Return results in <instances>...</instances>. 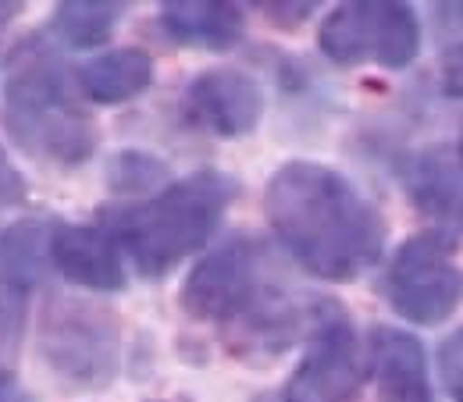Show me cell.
<instances>
[{
    "instance_id": "obj_11",
    "label": "cell",
    "mask_w": 463,
    "mask_h": 402,
    "mask_svg": "<svg viewBox=\"0 0 463 402\" xmlns=\"http://www.w3.org/2000/svg\"><path fill=\"white\" fill-rule=\"evenodd\" d=\"M371 370L378 402H435L424 345L400 328L371 332Z\"/></svg>"
},
{
    "instance_id": "obj_5",
    "label": "cell",
    "mask_w": 463,
    "mask_h": 402,
    "mask_svg": "<svg viewBox=\"0 0 463 402\" xmlns=\"http://www.w3.org/2000/svg\"><path fill=\"white\" fill-rule=\"evenodd\" d=\"M40 356L75 388H104L118 374L121 324L90 299L51 295L40 317Z\"/></svg>"
},
{
    "instance_id": "obj_15",
    "label": "cell",
    "mask_w": 463,
    "mask_h": 402,
    "mask_svg": "<svg viewBox=\"0 0 463 402\" xmlns=\"http://www.w3.org/2000/svg\"><path fill=\"white\" fill-rule=\"evenodd\" d=\"M51 221H18L0 235V288L25 295L40 285L51 260Z\"/></svg>"
},
{
    "instance_id": "obj_17",
    "label": "cell",
    "mask_w": 463,
    "mask_h": 402,
    "mask_svg": "<svg viewBox=\"0 0 463 402\" xmlns=\"http://www.w3.org/2000/svg\"><path fill=\"white\" fill-rule=\"evenodd\" d=\"M108 174H111V189H118V192H146L157 182H165L168 168L143 150H125L111 161Z\"/></svg>"
},
{
    "instance_id": "obj_7",
    "label": "cell",
    "mask_w": 463,
    "mask_h": 402,
    "mask_svg": "<svg viewBox=\"0 0 463 402\" xmlns=\"http://www.w3.org/2000/svg\"><path fill=\"white\" fill-rule=\"evenodd\" d=\"M317 47L343 68L378 64L403 71L420 54V22L403 0H353L321 22Z\"/></svg>"
},
{
    "instance_id": "obj_23",
    "label": "cell",
    "mask_w": 463,
    "mask_h": 402,
    "mask_svg": "<svg viewBox=\"0 0 463 402\" xmlns=\"http://www.w3.org/2000/svg\"><path fill=\"white\" fill-rule=\"evenodd\" d=\"M18 11H22V4H14V0H0V29H4L11 18H18Z\"/></svg>"
},
{
    "instance_id": "obj_24",
    "label": "cell",
    "mask_w": 463,
    "mask_h": 402,
    "mask_svg": "<svg viewBox=\"0 0 463 402\" xmlns=\"http://www.w3.org/2000/svg\"><path fill=\"white\" fill-rule=\"evenodd\" d=\"M453 154H457V164H460V172H463V125H460V139H457V150H453Z\"/></svg>"
},
{
    "instance_id": "obj_10",
    "label": "cell",
    "mask_w": 463,
    "mask_h": 402,
    "mask_svg": "<svg viewBox=\"0 0 463 402\" xmlns=\"http://www.w3.org/2000/svg\"><path fill=\"white\" fill-rule=\"evenodd\" d=\"M51 264L71 285L90 292H118L125 285L121 249L100 225H54Z\"/></svg>"
},
{
    "instance_id": "obj_16",
    "label": "cell",
    "mask_w": 463,
    "mask_h": 402,
    "mask_svg": "<svg viewBox=\"0 0 463 402\" xmlns=\"http://www.w3.org/2000/svg\"><path fill=\"white\" fill-rule=\"evenodd\" d=\"M125 14V4L115 0H64L54 11L51 29L58 33L68 47H100Z\"/></svg>"
},
{
    "instance_id": "obj_22",
    "label": "cell",
    "mask_w": 463,
    "mask_h": 402,
    "mask_svg": "<svg viewBox=\"0 0 463 402\" xmlns=\"http://www.w3.org/2000/svg\"><path fill=\"white\" fill-rule=\"evenodd\" d=\"M0 402H36V399L22 388V381H14L11 374H0Z\"/></svg>"
},
{
    "instance_id": "obj_2",
    "label": "cell",
    "mask_w": 463,
    "mask_h": 402,
    "mask_svg": "<svg viewBox=\"0 0 463 402\" xmlns=\"http://www.w3.org/2000/svg\"><path fill=\"white\" fill-rule=\"evenodd\" d=\"M178 303L193 321L218 324L239 356H279L299 328L289 295L268 278L260 242L246 235H235L207 253L189 271Z\"/></svg>"
},
{
    "instance_id": "obj_6",
    "label": "cell",
    "mask_w": 463,
    "mask_h": 402,
    "mask_svg": "<svg viewBox=\"0 0 463 402\" xmlns=\"http://www.w3.org/2000/svg\"><path fill=\"white\" fill-rule=\"evenodd\" d=\"M382 288L389 306L410 324H446L463 303V271L453 235L442 229L410 235L389 260Z\"/></svg>"
},
{
    "instance_id": "obj_13",
    "label": "cell",
    "mask_w": 463,
    "mask_h": 402,
    "mask_svg": "<svg viewBox=\"0 0 463 402\" xmlns=\"http://www.w3.org/2000/svg\"><path fill=\"white\" fill-rule=\"evenodd\" d=\"M403 178L413 203L424 214L463 231V172L457 164V154H449L446 146L420 150L417 157H410Z\"/></svg>"
},
{
    "instance_id": "obj_12",
    "label": "cell",
    "mask_w": 463,
    "mask_h": 402,
    "mask_svg": "<svg viewBox=\"0 0 463 402\" xmlns=\"http://www.w3.org/2000/svg\"><path fill=\"white\" fill-rule=\"evenodd\" d=\"M161 25L175 43L200 51H232L246 33L242 7L229 0H168L161 4Z\"/></svg>"
},
{
    "instance_id": "obj_20",
    "label": "cell",
    "mask_w": 463,
    "mask_h": 402,
    "mask_svg": "<svg viewBox=\"0 0 463 402\" xmlns=\"http://www.w3.org/2000/svg\"><path fill=\"white\" fill-rule=\"evenodd\" d=\"M442 89H446V97L463 100V43H457L442 58Z\"/></svg>"
},
{
    "instance_id": "obj_18",
    "label": "cell",
    "mask_w": 463,
    "mask_h": 402,
    "mask_svg": "<svg viewBox=\"0 0 463 402\" xmlns=\"http://www.w3.org/2000/svg\"><path fill=\"white\" fill-rule=\"evenodd\" d=\"M439 370H442L446 392L453 396V402H463V328L442 342V349H439Z\"/></svg>"
},
{
    "instance_id": "obj_14",
    "label": "cell",
    "mask_w": 463,
    "mask_h": 402,
    "mask_svg": "<svg viewBox=\"0 0 463 402\" xmlns=\"http://www.w3.org/2000/svg\"><path fill=\"white\" fill-rule=\"evenodd\" d=\"M75 82L93 104H125L154 82V58L139 47H118L86 61L75 71Z\"/></svg>"
},
{
    "instance_id": "obj_3",
    "label": "cell",
    "mask_w": 463,
    "mask_h": 402,
    "mask_svg": "<svg viewBox=\"0 0 463 402\" xmlns=\"http://www.w3.org/2000/svg\"><path fill=\"white\" fill-rule=\"evenodd\" d=\"M235 178L225 172H196L165 185L154 200L104 214V231L128 253L143 278H165L218 231L232 200Z\"/></svg>"
},
{
    "instance_id": "obj_21",
    "label": "cell",
    "mask_w": 463,
    "mask_h": 402,
    "mask_svg": "<svg viewBox=\"0 0 463 402\" xmlns=\"http://www.w3.org/2000/svg\"><path fill=\"white\" fill-rule=\"evenodd\" d=\"M314 7L317 4H264V14L275 22V25H286V29H292V25H299V22H307L310 14H314Z\"/></svg>"
},
{
    "instance_id": "obj_8",
    "label": "cell",
    "mask_w": 463,
    "mask_h": 402,
    "mask_svg": "<svg viewBox=\"0 0 463 402\" xmlns=\"http://www.w3.org/2000/svg\"><path fill=\"white\" fill-rule=\"evenodd\" d=\"M364 385V352L356 332L339 306H325L317 317L307 356L292 374L286 402H353Z\"/></svg>"
},
{
    "instance_id": "obj_1",
    "label": "cell",
    "mask_w": 463,
    "mask_h": 402,
    "mask_svg": "<svg viewBox=\"0 0 463 402\" xmlns=\"http://www.w3.org/2000/svg\"><path fill=\"white\" fill-rule=\"evenodd\" d=\"M264 214L289 257L321 282H353L382 260L385 218L343 172L289 161L264 189Z\"/></svg>"
},
{
    "instance_id": "obj_9",
    "label": "cell",
    "mask_w": 463,
    "mask_h": 402,
    "mask_svg": "<svg viewBox=\"0 0 463 402\" xmlns=\"http://www.w3.org/2000/svg\"><path fill=\"white\" fill-rule=\"evenodd\" d=\"M185 115L193 117V125H200L214 136L239 139L260 125L264 89L257 86L253 75H246L239 68H211L189 82Z\"/></svg>"
},
{
    "instance_id": "obj_25",
    "label": "cell",
    "mask_w": 463,
    "mask_h": 402,
    "mask_svg": "<svg viewBox=\"0 0 463 402\" xmlns=\"http://www.w3.org/2000/svg\"><path fill=\"white\" fill-rule=\"evenodd\" d=\"M150 402H189L185 396H175V399H150Z\"/></svg>"
},
{
    "instance_id": "obj_4",
    "label": "cell",
    "mask_w": 463,
    "mask_h": 402,
    "mask_svg": "<svg viewBox=\"0 0 463 402\" xmlns=\"http://www.w3.org/2000/svg\"><path fill=\"white\" fill-rule=\"evenodd\" d=\"M4 121L25 154L54 164H82L97 150L93 117L79 104L58 51L43 36H25L7 58Z\"/></svg>"
},
{
    "instance_id": "obj_26",
    "label": "cell",
    "mask_w": 463,
    "mask_h": 402,
    "mask_svg": "<svg viewBox=\"0 0 463 402\" xmlns=\"http://www.w3.org/2000/svg\"><path fill=\"white\" fill-rule=\"evenodd\" d=\"M268 402H286V399H282V396H279V399H268Z\"/></svg>"
},
{
    "instance_id": "obj_19",
    "label": "cell",
    "mask_w": 463,
    "mask_h": 402,
    "mask_svg": "<svg viewBox=\"0 0 463 402\" xmlns=\"http://www.w3.org/2000/svg\"><path fill=\"white\" fill-rule=\"evenodd\" d=\"M25 200V178L14 172V164L7 161V154L0 150V207L22 203Z\"/></svg>"
}]
</instances>
